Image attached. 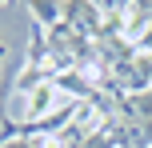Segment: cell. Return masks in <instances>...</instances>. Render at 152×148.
I'll return each instance as SVG.
<instances>
[{
	"label": "cell",
	"mask_w": 152,
	"mask_h": 148,
	"mask_svg": "<svg viewBox=\"0 0 152 148\" xmlns=\"http://www.w3.org/2000/svg\"><path fill=\"white\" fill-rule=\"evenodd\" d=\"M28 8H32V16H36L40 28H56L60 16H64V4H60V0H28Z\"/></svg>",
	"instance_id": "cell-1"
},
{
	"label": "cell",
	"mask_w": 152,
	"mask_h": 148,
	"mask_svg": "<svg viewBox=\"0 0 152 148\" xmlns=\"http://www.w3.org/2000/svg\"><path fill=\"white\" fill-rule=\"evenodd\" d=\"M92 4H96V12H108V16H116L124 4H128V0H92Z\"/></svg>",
	"instance_id": "cell-2"
},
{
	"label": "cell",
	"mask_w": 152,
	"mask_h": 148,
	"mask_svg": "<svg viewBox=\"0 0 152 148\" xmlns=\"http://www.w3.org/2000/svg\"><path fill=\"white\" fill-rule=\"evenodd\" d=\"M0 4H8V0H0Z\"/></svg>",
	"instance_id": "cell-3"
}]
</instances>
